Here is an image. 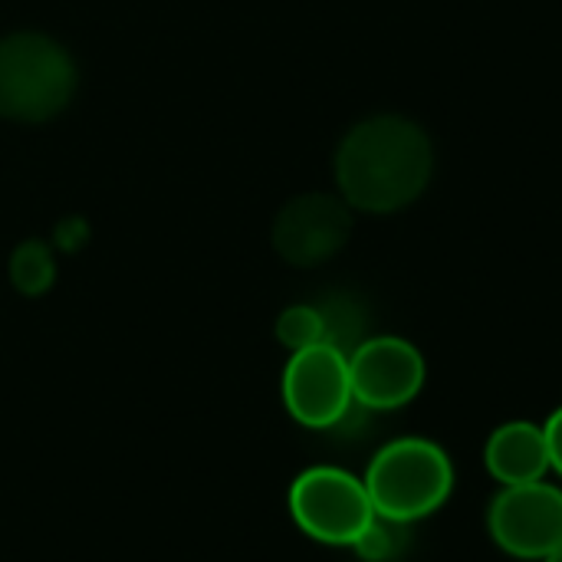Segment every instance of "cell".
I'll use <instances>...</instances> for the list:
<instances>
[{"mask_svg": "<svg viewBox=\"0 0 562 562\" xmlns=\"http://www.w3.org/2000/svg\"><path fill=\"white\" fill-rule=\"evenodd\" d=\"M435 178V142L408 115H372L356 122L336 148L339 198L362 214H398L415 204Z\"/></svg>", "mask_w": 562, "mask_h": 562, "instance_id": "1", "label": "cell"}, {"mask_svg": "<svg viewBox=\"0 0 562 562\" xmlns=\"http://www.w3.org/2000/svg\"><path fill=\"white\" fill-rule=\"evenodd\" d=\"M362 481L379 517L412 527L448 504L454 491V464L441 445L408 435L382 445Z\"/></svg>", "mask_w": 562, "mask_h": 562, "instance_id": "2", "label": "cell"}, {"mask_svg": "<svg viewBox=\"0 0 562 562\" xmlns=\"http://www.w3.org/2000/svg\"><path fill=\"white\" fill-rule=\"evenodd\" d=\"M76 82V63L53 36L20 30L0 40V119L46 122L69 105Z\"/></svg>", "mask_w": 562, "mask_h": 562, "instance_id": "3", "label": "cell"}, {"mask_svg": "<svg viewBox=\"0 0 562 562\" xmlns=\"http://www.w3.org/2000/svg\"><path fill=\"white\" fill-rule=\"evenodd\" d=\"M286 501L293 524L323 547H356L375 517L366 481L329 464L306 468Z\"/></svg>", "mask_w": 562, "mask_h": 562, "instance_id": "4", "label": "cell"}, {"mask_svg": "<svg viewBox=\"0 0 562 562\" xmlns=\"http://www.w3.org/2000/svg\"><path fill=\"white\" fill-rule=\"evenodd\" d=\"M280 392L290 418L300 422L303 428L329 431L342 425L356 408L349 356L329 342L293 352L283 369Z\"/></svg>", "mask_w": 562, "mask_h": 562, "instance_id": "5", "label": "cell"}, {"mask_svg": "<svg viewBox=\"0 0 562 562\" xmlns=\"http://www.w3.org/2000/svg\"><path fill=\"white\" fill-rule=\"evenodd\" d=\"M494 543L517 560H547L562 547V491L533 481L504 487L487 507Z\"/></svg>", "mask_w": 562, "mask_h": 562, "instance_id": "6", "label": "cell"}, {"mask_svg": "<svg viewBox=\"0 0 562 562\" xmlns=\"http://www.w3.org/2000/svg\"><path fill=\"white\" fill-rule=\"evenodd\" d=\"M425 356L402 336H366L349 352L352 398L366 412H398L425 389Z\"/></svg>", "mask_w": 562, "mask_h": 562, "instance_id": "7", "label": "cell"}, {"mask_svg": "<svg viewBox=\"0 0 562 562\" xmlns=\"http://www.w3.org/2000/svg\"><path fill=\"white\" fill-rule=\"evenodd\" d=\"M352 207L339 194H300L273 221V247L293 267H319L352 237Z\"/></svg>", "mask_w": 562, "mask_h": 562, "instance_id": "8", "label": "cell"}, {"mask_svg": "<svg viewBox=\"0 0 562 562\" xmlns=\"http://www.w3.org/2000/svg\"><path fill=\"white\" fill-rule=\"evenodd\" d=\"M484 468L504 487L543 481L550 471L547 435L533 422H507L484 445Z\"/></svg>", "mask_w": 562, "mask_h": 562, "instance_id": "9", "label": "cell"}, {"mask_svg": "<svg viewBox=\"0 0 562 562\" xmlns=\"http://www.w3.org/2000/svg\"><path fill=\"white\" fill-rule=\"evenodd\" d=\"M277 339H280L290 352H300V349H310V346L326 342V319H323V310H319L316 303H296V306L283 310L280 319H277Z\"/></svg>", "mask_w": 562, "mask_h": 562, "instance_id": "10", "label": "cell"}, {"mask_svg": "<svg viewBox=\"0 0 562 562\" xmlns=\"http://www.w3.org/2000/svg\"><path fill=\"white\" fill-rule=\"evenodd\" d=\"M10 277H13L20 293H30V296L46 293L49 283L56 280V267H53L49 250L43 244H36V240L16 247V254L10 260Z\"/></svg>", "mask_w": 562, "mask_h": 562, "instance_id": "11", "label": "cell"}, {"mask_svg": "<svg viewBox=\"0 0 562 562\" xmlns=\"http://www.w3.org/2000/svg\"><path fill=\"white\" fill-rule=\"evenodd\" d=\"M408 547V524L389 520V517H372L369 530L362 533V540L352 547L366 562H392L402 557Z\"/></svg>", "mask_w": 562, "mask_h": 562, "instance_id": "12", "label": "cell"}, {"mask_svg": "<svg viewBox=\"0 0 562 562\" xmlns=\"http://www.w3.org/2000/svg\"><path fill=\"white\" fill-rule=\"evenodd\" d=\"M543 435H547V451H550V471H557L562 477V405L547 418Z\"/></svg>", "mask_w": 562, "mask_h": 562, "instance_id": "13", "label": "cell"}, {"mask_svg": "<svg viewBox=\"0 0 562 562\" xmlns=\"http://www.w3.org/2000/svg\"><path fill=\"white\" fill-rule=\"evenodd\" d=\"M540 562H562V547H560V550H557V553H550L547 560H540Z\"/></svg>", "mask_w": 562, "mask_h": 562, "instance_id": "14", "label": "cell"}]
</instances>
